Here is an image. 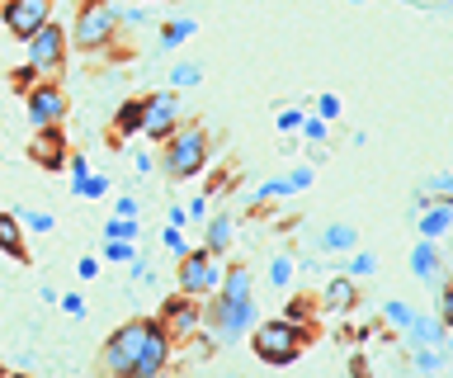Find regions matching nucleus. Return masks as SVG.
<instances>
[{
	"label": "nucleus",
	"mask_w": 453,
	"mask_h": 378,
	"mask_svg": "<svg viewBox=\"0 0 453 378\" xmlns=\"http://www.w3.org/2000/svg\"><path fill=\"white\" fill-rule=\"evenodd\" d=\"M246 336H250V355L260 364L288 369V364L303 359V350L311 341V327H293V321H283V317H269V321H255Z\"/></svg>",
	"instance_id": "obj_1"
},
{
	"label": "nucleus",
	"mask_w": 453,
	"mask_h": 378,
	"mask_svg": "<svg viewBox=\"0 0 453 378\" xmlns=\"http://www.w3.org/2000/svg\"><path fill=\"white\" fill-rule=\"evenodd\" d=\"M161 171L170 180H194L208 171V128H198V123H180L175 133L161 143Z\"/></svg>",
	"instance_id": "obj_2"
},
{
	"label": "nucleus",
	"mask_w": 453,
	"mask_h": 378,
	"mask_svg": "<svg viewBox=\"0 0 453 378\" xmlns=\"http://www.w3.org/2000/svg\"><path fill=\"white\" fill-rule=\"evenodd\" d=\"M119 0H85L76 10V24H71L66 43H76V52H104L113 38H119Z\"/></svg>",
	"instance_id": "obj_3"
},
{
	"label": "nucleus",
	"mask_w": 453,
	"mask_h": 378,
	"mask_svg": "<svg viewBox=\"0 0 453 378\" xmlns=\"http://www.w3.org/2000/svg\"><path fill=\"white\" fill-rule=\"evenodd\" d=\"M147 331H151V317H127L123 327H113L109 341L99 345V374L127 378V369H133L137 355H142V345H147Z\"/></svg>",
	"instance_id": "obj_4"
},
{
	"label": "nucleus",
	"mask_w": 453,
	"mask_h": 378,
	"mask_svg": "<svg viewBox=\"0 0 453 378\" xmlns=\"http://www.w3.org/2000/svg\"><path fill=\"white\" fill-rule=\"evenodd\" d=\"M203 321H208V331L218 345H236L260 317H255V298H222L218 293V298L203 307Z\"/></svg>",
	"instance_id": "obj_5"
},
{
	"label": "nucleus",
	"mask_w": 453,
	"mask_h": 378,
	"mask_svg": "<svg viewBox=\"0 0 453 378\" xmlns=\"http://www.w3.org/2000/svg\"><path fill=\"white\" fill-rule=\"evenodd\" d=\"M24 52H28V66H34L38 76L62 72V62H66V52H71V43H66V29H62L57 19H48L38 34H28V38H24Z\"/></svg>",
	"instance_id": "obj_6"
},
{
	"label": "nucleus",
	"mask_w": 453,
	"mask_h": 378,
	"mask_svg": "<svg viewBox=\"0 0 453 378\" xmlns=\"http://www.w3.org/2000/svg\"><path fill=\"white\" fill-rule=\"evenodd\" d=\"M180 123H184L180 119V90H151V95H142V133H147L151 143H165Z\"/></svg>",
	"instance_id": "obj_7"
},
{
	"label": "nucleus",
	"mask_w": 453,
	"mask_h": 378,
	"mask_svg": "<svg viewBox=\"0 0 453 378\" xmlns=\"http://www.w3.org/2000/svg\"><path fill=\"white\" fill-rule=\"evenodd\" d=\"M180 293H189V298H208V293H218V256H208L203 246H194V251H184L180 256Z\"/></svg>",
	"instance_id": "obj_8"
},
{
	"label": "nucleus",
	"mask_w": 453,
	"mask_h": 378,
	"mask_svg": "<svg viewBox=\"0 0 453 378\" xmlns=\"http://www.w3.org/2000/svg\"><path fill=\"white\" fill-rule=\"evenodd\" d=\"M24 104H28V119H34V128H52V123L66 119V90L57 86V81H34V86L24 90Z\"/></svg>",
	"instance_id": "obj_9"
},
{
	"label": "nucleus",
	"mask_w": 453,
	"mask_h": 378,
	"mask_svg": "<svg viewBox=\"0 0 453 378\" xmlns=\"http://www.w3.org/2000/svg\"><path fill=\"white\" fill-rule=\"evenodd\" d=\"M161 327L170 331V341H189V336L203 327V298H189V293H175V298H165L161 303Z\"/></svg>",
	"instance_id": "obj_10"
},
{
	"label": "nucleus",
	"mask_w": 453,
	"mask_h": 378,
	"mask_svg": "<svg viewBox=\"0 0 453 378\" xmlns=\"http://www.w3.org/2000/svg\"><path fill=\"white\" fill-rule=\"evenodd\" d=\"M170 355H175V341H170V331L161 327V321H151L147 345H142V355H137L133 369H127V378H161L165 364H170Z\"/></svg>",
	"instance_id": "obj_11"
},
{
	"label": "nucleus",
	"mask_w": 453,
	"mask_h": 378,
	"mask_svg": "<svg viewBox=\"0 0 453 378\" xmlns=\"http://www.w3.org/2000/svg\"><path fill=\"white\" fill-rule=\"evenodd\" d=\"M0 19H5V29L14 38H28L52 19V0H5V5H0Z\"/></svg>",
	"instance_id": "obj_12"
},
{
	"label": "nucleus",
	"mask_w": 453,
	"mask_h": 378,
	"mask_svg": "<svg viewBox=\"0 0 453 378\" xmlns=\"http://www.w3.org/2000/svg\"><path fill=\"white\" fill-rule=\"evenodd\" d=\"M28 157H34V166H42V171H66L71 147H66L62 123H52V128H38L34 143H28Z\"/></svg>",
	"instance_id": "obj_13"
},
{
	"label": "nucleus",
	"mask_w": 453,
	"mask_h": 378,
	"mask_svg": "<svg viewBox=\"0 0 453 378\" xmlns=\"http://www.w3.org/2000/svg\"><path fill=\"white\" fill-rule=\"evenodd\" d=\"M453 228V199H430L416 213V232H420V242H444Z\"/></svg>",
	"instance_id": "obj_14"
},
{
	"label": "nucleus",
	"mask_w": 453,
	"mask_h": 378,
	"mask_svg": "<svg viewBox=\"0 0 453 378\" xmlns=\"http://www.w3.org/2000/svg\"><path fill=\"white\" fill-rule=\"evenodd\" d=\"M402 336H406V345L411 350H425V345H449V327L439 321L434 312H416L402 327Z\"/></svg>",
	"instance_id": "obj_15"
},
{
	"label": "nucleus",
	"mask_w": 453,
	"mask_h": 378,
	"mask_svg": "<svg viewBox=\"0 0 453 378\" xmlns=\"http://www.w3.org/2000/svg\"><path fill=\"white\" fill-rule=\"evenodd\" d=\"M321 312H349V307H359V284H354L349 274H331L326 279V289H321V298H317Z\"/></svg>",
	"instance_id": "obj_16"
},
{
	"label": "nucleus",
	"mask_w": 453,
	"mask_h": 378,
	"mask_svg": "<svg viewBox=\"0 0 453 378\" xmlns=\"http://www.w3.org/2000/svg\"><path fill=\"white\" fill-rule=\"evenodd\" d=\"M411 274L425 279V284H430L434 274H444V251H439V242H416L411 246Z\"/></svg>",
	"instance_id": "obj_17"
},
{
	"label": "nucleus",
	"mask_w": 453,
	"mask_h": 378,
	"mask_svg": "<svg viewBox=\"0 0 453 378\" xmlns=\"http://www.w3.org/2000/svg\"><path fill=\"white\" fill-rule=\"evenodd\" d=\"M354 246H359V232H354L349 222H331V228L317 236V251H326V256H349Z\"/></svg>",
	"instance_id": "obj_18"
},
{
	"label": "nucleus",
	"mask_w": 453,
	"mask_h": 378,
	"mask_svg": "<svg viewBox=\"0 0 453 378\" xmlns=\"http://www.w3.org/2000/svg\"><path fill=\"white\" fill-rule=\"evenodd\" d=\"M0 256H10V260H28V246H24V222L14 218V213H0Z\"/></svg>",
	"instance_id": "obj_19"
},
{
	"label": "nucleus",
	"mask_w": 453,
	"mask_h": 378,
	"mask_svg": "<svg viewBox=\"0 0 453 378\" xmlns=\"http://www.w3.org/2000/svg\"><path fill=\"white\" fill-rule=\"evenodd\" d=\"M236 242V218L232 213H212L208 218V236H203V251L208 256H222L226 246Z\"/></svg>",
	"instance_id": "obj_20"
},
{
	"label": "nucleus",
	"mask_w": 453,
	"mask_h": 378,
	"mask_svg": "<svg viewBox=\"0 0 453 378\" xmlns=\"http://www.w3.org/2000/svg\"><path fill=\"white\" fill-rule=\"evenodd\" d=\"M218 293L222 298H255V274L246 265H226L222 279H218Z\"/></svg>",
	"instance_id": "obj_21"
},
{
	"label": "nucleus",
	"mask_w": 453,
	"mask_h": 378,
	"mask_svg": "<svg viewBox=\"0 0 453 378\" xmlns=\"http://www.w3.org/2000/svg\"><path fill=\"white\" fill-rule=\"evenodd\" d=\"M194 34H198V24H194L189 15H175V19L161 24V43H156V48H161V52H175L180 43H189Z\"/></svg>",
	"instance_id": "obj_22"
},
{
	"label": "nucleus",
	"mask_w": 453,
	"mask_h": 378,
	"mask_svg": "<svg viewBox=\"0 0 453 378\" xmlns=\"http://www.w3.org/2000/svg\"><path fill=\"white\" fill-rule=\"evenodd\" d=\"M317 298H307V293H293L288 303H283V321H293V327H311L317 321Z\"/></svg>",
	"instance_id": "obj_23"
},
{
	"label": "nucleus",
	"mask_w": 453,
	"mask_h": 378,
	"mask_svg": "<svg viewBox=\"0 0 453 378\" xmlns=\"http://www.w3.org/2000/svg\"><path fill=\"white\" fill-rule=\"evenodd\" d=\"M142 133V100H123L113 114V137H137Z\"/></svg>",
	"instance_id": "obj_24"
},
{
	"label": "nucleus",
	"mask_w": 453,
	"mask_h": 378,
	"mask_svg": "<svg viewBox=\"0 0 453 378\" xmlns=\"http://www.w3.org/2000/svg\"><path fill=\"white\" fill-rule=\"evenodd\" d=\"M411 355H416L420 374H444L449 369V345H425V350H411Z\"/></svg>",
	"instance_id": "obj_25"
},
{
	"label": "nucleus",
	"mask_w": 453,
	"mask_h": 378,
	"mask_svg": "<svg viewBox=\"0 0 453 378\" xmlns=\"http://www.w3.org/2000/svg\"><path fill=\"white\" fill-rule=\"evenodd\" d=\"M340 274H349V279H368V274H378V256H368V251L354 246V256H349V260H340Z\"/></svg>",
	"instance_id": "obj_26"
},
{
	"label": "nucleus",
	"mask_w": 453,
	"mask_h": 378,
	"mask_svg": "<svg viewBox=\"0 0 453 378\" xmlns=\"http://www.w3.org/2000/svg\"><path fill=\"white\" fill-rule=\"evenodd\" d=\"M203 81V66L198 62H175L170 66V90H194Z\"/></svg>",
	"instance_id": "obj_27"
},
{
	"label": "nucleus",
	"mask_w": 453,
	"mask_h": 378,
	"mask_svg": "<svg viewBox=\"0 0 453 378\" xmlns=\"http://www.w3.org/2000/svg\"><path fill=\"white\" fill-rule=\"evenodd\" d=\"M279 199H293V189H288V180H283V175H279V180H265V185L250 194L255 208H260V204H279Z\"/></svg>",
	"instance_id": "obj_28"
},
{
	"label": "nucleus",
	"mask_w": 453,
	"mask_h": 378,
	"mask_svg": "<svg viewBox=\"0 0 453 378\" xmlns=\"http://www.w3.org/2000/svg\"><path fill=\"white\" fill-rule=\"evenodd\" d=\"M137 218H119V213H113L109 222H104V242H137Z\"/></svg>",
	"instance_id": "obj_29"
},
{
	"label": "nucleus",
	"mask_w": 453,
	"mask_h": 378,
	"mask_svg": "<svg viewBox=\"0 0 453 378\" xmlns=\"http://www.w3.org/2000/svg\"><path fill=\"white\" fill-rule=\"evenodd\" d=\"M71 189H76L81 194V199H104V194H109V175H81V180H71Z\"/></svg>",
	"instance_id": "obj_30"
},
{
	"label": "nucleus",
	"mask_w": 453,
	"mask_h": 378,
	"mask_svg": "<svg viewBox=\"0 0 453 378\" xmlns=\"http://www.w3.org/2000/svg\"><path fill=\"white\" fill-rule=\"evenodd\" d=\"M411 317H416V307H411V303H402V298H388V303H382V321H392L396 331H402Z\"/></svg>",
	"instance_id": "obj_31"
},
{
	"label": "nucleus",
	"mask_w": 453,
	"mask_h": 378,
	"mask_svg": "<svg viewBox=\"0 0 453 378\" xmlns=\"http://www.w3.org/2000/svg\"><path fill=\"white\" fill-rule=\"evenodd\" d=\"M14 218L24 222V232H52V222H57L52 213H38V208H19Z\"/></svg>",
	"instance_id": "obj_32"
},
{
	"label": "nucleus",
	"mask_w": 453,
	"mask_h": 378,
	"mask_svg": "<svg viewBox=\"0 0 453 378\" xmlns=\"http://www.w3.org/2000/svg\"><path fill=\"white\" fill-rule=\"evenodd\" d=\"M288 279H293V256H274V260H269V284H288Z\"/></svg>",
	"instance_id": "obj_33"
},
{
	"label": "nucleus",
	"mask_w": 453,
	"mask_h": 378,
	"mask_svg": "<svg viewBox=\"0 0 453 378\" xmlns=\"http://www.w3.org/2000/svg\"><path fill=\"white\" fill-rule=\"evenodd\" d=\"M119 24H127V29H142V24H151V10H142V5H119Z\"/></svg>",
	"instance_id": "obj_34"
},
{
	"label": "nucleus",
	"mask_w": 453,
	"mask_h": 378,
	"mask_svg": "<svg viewBox=\"0 0 453 378\" xmlns=\"http://www.w3.org/2000/svg\"><path fill=\"white\" fill-rule=\"evenodd\" d=\"M137 251H133V242H104V260H113V265H127Z\"/></svg>",
	"instance_id": "obj_35"
},
{
	"label": "nucleus",
	"mask_w": 453,
	"mask_h": 378,
	"mask_svg": "<svg viewBox=\"0 0 453 378\" xmlns=\"http://www.w3.org/2000/svg\"><path fill=\"white\" fill-rule=\"evenodd\" d=\"M283 180H288V189H293V194H303V189L311 185V166H293V171L283 175Z\"/></svg>",
	"instance_id": "obj_36"
},
{
	"label": "nucleus",
	"mask_w": 453,
	"mask_h": 378,
	"mask_svg": "<svg viewBox=\"0 0 453 378\" xmlns=\"http://www.w3.org/2000/svg\"><path fill=\"white\" fill-rule=\"evenodd\" d=\"M161 242H165L170 256H184V251H189V242H184V232H180V228H165V232H161Z\"/></svg>",
	"instance_id": "obj_37"
},
{
	"label": "nucleus",
	"mask_w": 453,
	"mask_h": 378,
	"mask_svg": "<svg viewBox=\"0 0 453 378\" xmlns=\"http://www.w3.org/2000/svg\"><path fill=\"white\" fill-rule=\"evenodd\" d=\"M303 137H307V143H326V119H303Z\"/></svg>",
	"instance_id": "obj_38"
},
{
	"label": "nucleus",
	"mask_w": 453,
	"mask_h": 378,
	"mask_svg": "<svg viewBox=\"0 0 453 378\" xmlns=\"http://www.w3.org/2000/svg\"><path fill=\"white\" fill-rule=\"evenodd\" d=\"M303 109H283V114H279V133H297V128H303Z\"/></svg>",
	"instance_id": "obj_39"
},
{
	"label": "nucleus",
	"mask_w": 453,
	"mask_h": 378,
	"mask_svg": "<svg viewBox=\"0 0 453 378\" xmlns=\"http://www.w3.org/2000/svg\"><path fill=\"white\" fill-rule=\"evenodd\" d=\"M449 189H453V175L439 171V175L430 180V199H449Z\"/></svg>",
	"instance_id": "obj_40"
},
{
	"label": "nucleus",
	"mask_w": 453,
	"mask_h": 378,
	"mask_svg": "<svg viewBox=\"0 0 453 378\" xmlns=\"http://www.w3.org/2000/svg\"><path fill=\"white\" fill-rule=\"evenodd\" d=\"M57 303H62L66 317H76V321L85 317V298H81V293H66V298H57Z\"/></svg>",
	"instance_id": "obj_41"
},
{
	"label": "nucleus",
	"mask_w": 453,
	"mask_h": 378,
	"mask_svg": "<svg viewBox=\"0 0 453 378\" xmlns=\"http://www.w3.org/2000/svg\"><path fill=\"white\" fill-rule=\"evenodd\" d=\"M10 81H14V90H28V86H34V81H42V76H38V72H34V66H28V62H24V66H19V72H14Z\"/></svg>",
	"instance_id": "obj_42"
},
{
	"label": "nucleus",
	"mask_w": 453,
	"mask_h": 378,
	"mask_svg": "<svg viewBox=\"0 0 453 378\" xmlns=\"http://www.w3.org/2000/svg\"><path fill=\"white\" fill-rule=\"evenodd\" d=\"M113 213H119V218H137V199H133V194H119V204H113Z\"/></svg>",
	"instance_id": "obj_43"
},
{
	"label": "nucleus",
	"mask_w": 453,
	"mask_h": 378,
	"mask_svg": "<svg viewBox=\"0 0 453 378\" xmlns=\"http://www.w3.org/2000/svg\"><path fill=\"white\" fill-rule=\"evenodd\" d=\"M66 171H71V180L90 175V157H66Z\"/></svg>",
	"instance_id": "obj_44"
},
{
	"label": "nucleus",
	"mask_w": 453,
	"mask_h": 378,
	"mask_svg": "<svg viewBox=\"0 0 453 378\" xmlns=\"http://www.w3.org/2000/svg\"><path fill=\"white\" fill-rule=\"evenodd\" d=\"M317 114H321V119H335V114H340V100H335V95H321V100H317Z\"/></svg>",
	"instance_id": "obj_45"
},
{
	"label": "nucleus",
	"mask_w": 453,
	"mask_h": 378,
	"mask_svg": "<svg viewBox=\"0 0 453 378\" xmlns=\"http://www.w3.org/2000/svg\"><path fill=\"white\" fill-rule=\"evenodd\" d=\"M127 265H133V284H147V279H156V270H151V265H142L137 256L127 260Z\"/></svg>",
	"instance_id": "obj_46"
},
{
	"label": "nucleus",
	"mask_w": 453,
	"mask_h": 378,
	"mask_svg": "<svg viewBox=\"0 0 453 378\" xmlns=\"http://www.w3.org/2000/svg\"><path fill=\"white\" fill-rule=\"evenodd\" d=\"M349 378H373V369H368V359H364V355H354V359H349Z\"/></svg>",
	"instance_id": "obj_47"
},
{
	"label": "nucleus",
	"mask_w": 453,
	"mask_h": 378,
	"mask_svg": "<svg viewBox=\"0 0 453 378\" xmlns=\"http://www.w3.org/2000/svg\"><path fill=\"white\" fill-rule=\"evenodd\" d=\"M76 274H81V279H99V260H95V256H85V260L76 265Z\"/></svg>",
	"instance_id": "obj_48"
},
{
	"label": "nucleus",
	"mask_w": 453,
	"mask_h": 378,
	"mask_svg": "<svg viewBox=\"0 0 453 378\" xmlns=\"http://www.w3.org/2000/svg\"><path fill=\"white\" fill-rule=\"evenodd\" d=\"M184 213H189L194 222H198V218H208V199H194V204H184Z\"/></svg>",
	"instance_id": "obj_49"
},
{
	"label": "nucleus",
	"mask_w": 453,
	"mask_h": 378,
	"mask_svg": "<svg viewBox=\"0 0 453 378\" xmlns=\"http://www.w3.org/2000/svg\"><path fill=\"white\" fill-rule=\"evenodd\" d=\"M184 222H189V213H184V204H175L170 208V228H184Z\"/></svg>",
	"instance_id": "obj_50"
},
{
	"label": "nucleus",
	"mask_w": 453,
	"mask_h": 378,
	"mask_svg": "<svg viewBox=\"0 0 453 378\" xmlns=\"http://www.w3.org/2000/svg\"><path fill=\"white\" fill-rule=\"evenodd\" d=\"M133 166H137V175H151L156 171V157H137Z\"/></svg>",
	"instance_id": "obj_51"
},
{
	"label": "nucleus",
	"mask_w": 453,
	"mask_h": 378,
	"mask_svg": "<svg viewBox=\"0 0 453 378\" xmlns=\"http://www.w3.org/2000/svg\"><path fill=\"white\" fill-rule=\"evenodd\" d=\"M416 5H434V10H444V5H453V0H416Z\"/></svg>",
	"instance_id": "obj_52"
},
{
	"label": "nucleus",
	"mask_w": 453,
	"mask_h": 378,
	"mask_svg": "<svg viewBox=\"0 0 453 378\" xmlns=\"http://www.w3.org/2000/svg\"><path fill=\"white\" fill-rule=\"evenodd\" d=\"M10 378H28V374H10Z\"/></svg>",
	"instance_id": "obj_53"
},
{
	"label": "nucleus",
	"mask_w": 453,
	"mask_h": 378,
	"mask_svg": "<svg viewBox=\"0 0 453 378\" xmlns=\"http://www.w3.org/2000/svg\"><path fill=\"white\" fill-rule=\"evenodd\" d=\"M354 5H359V0H354Z\"/></svg>",
	"instance_id": "obj_54"
},
{
	"label": "nucleus",
	"mask_w": 453,
	"mask_h": 378,
	"mask_svg": "<svg viewBox=\"0 0 453 378\" xmlns=\"http://www.w3.org/2000/svg\"><path fill=\"white\" fill-rule=\"evenodd\" d=\"M0 378H5V374H0Z\"/></svg>",
	"instance_id": "obj_55"
}]
</instances>
